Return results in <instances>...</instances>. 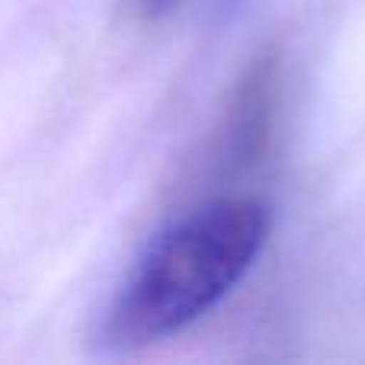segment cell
<instances>
[{
  "instance_id": "obj_1",
  "label": "cell",
  "mask_w": 365,
  "mask_h": 365,
  "mask_svg": "<svg viewBox=\"0 0 365 365\" xmlns=\"http://www.w3.org/2000/svg\"><path fill=\"white\" fill-rule=\"evenodd\" d=\"M263 199H215L160 231L109 304L103 340L135 349L186 330L253 269L269 240Z\"/></svg>"
},
{
  "instance_id": "obj_2",
  "label": "cell",
  "mask_w": 365,
  "mask_h": 365,
  "mask_svg": "<svg viewBox=\"0 0 365 365\" xmlns=\"http://www.w3.org/2000/svg\"><path fill=\"white\" fill-rule=\"evenodd\" d=\"M276 100V61H257L237 87V100L227 119V141L237 160H250L269 138V115Z\"/></svg>"
},
{
  "instance_id": "obj_3",
  "label": "cell",
  "mask_w": 365,
  "mask_h": 365,
  "mask_svg": "<svg viewBox=\"0 0 365 365\" xmlns=\"http://www.w3.org/2000/svg\"><path fill=\"white\" fill-rule=\"evenodd\" d=\"M177 4L180 0H135V10L148 19H158V16H167Z\"/></svg>"
}]
</instances>
